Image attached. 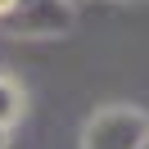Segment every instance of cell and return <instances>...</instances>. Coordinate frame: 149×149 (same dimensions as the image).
<instances>
[{"mask_svg":"<svg viewBox=\"0 0 149 149\" xmlns=\"http://www.w3.org/2000/svg\"><path fill=\"white\" fill-rule=\"evenodd\" d=\"M14 5H18V0H0V14H5V9H14Z\"/></svg>","mask_w":149,"mask_h":149,"instance_id":"cell-1","label":"cell"}]
</instances>
